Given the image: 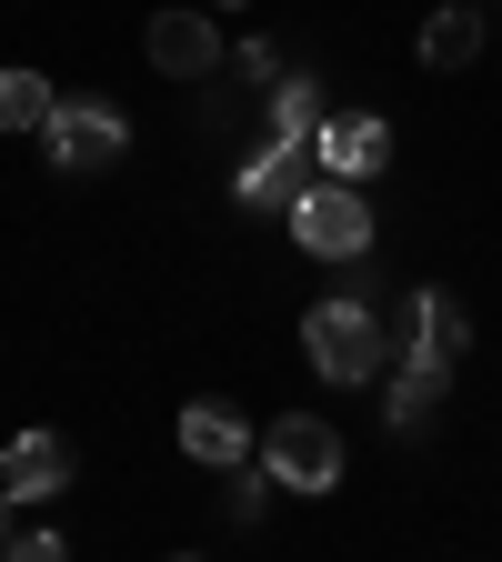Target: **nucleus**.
Masks as SVG:
<instances>
[{
    "label": "nucleus",
    "instance_id": "1",
    "mask_svg": "<svg viewBox=\"0 0 502 562\" xmlns=\"http://www.w3.org/2000/svg\"><path fill=\"white\" fill-rule=\"evenodd\" d=\"M302 351H312V372L342 382V392H352V382H372V372H392V331H382V312H372V302H352V292L302 312Z\"/></svg>",
    "mask_w": 502,
    "mask_h": 562
},
{
    "label": "nucleus",
    "instance_id": "2",
    "mask_svg": "<svg viewBox=\"0 0 502 562\" xmlns=\"http://www.w3.org/2000/svg\"><path fill=\"white\" fill-rule=\"evenodd\" d=\"M41 151H51L60 181H101V171H121V151H131V121H121L101 91H60L51 121H41Z\"/></svg>",
    "mask_w": 502,
    "mask_h": 562
},
{
    "label": "nucleus",
    "instance_id": "3",
    "mask_svg": "<svg viewBox=\"0 0 502 562\" xmlns=\"http://www.w3.org/2000/svg\"><path fill=\"white\" fill-rule=\"evenodd\" d=\"M292 222V241L312 251V261H362L372 251V201H362V181H302V201L281 211Z\"/></svg>",
    "mask_w": 502,
    "mask_h": 562
},
{
    "label": "nucleus",
    "instance_id": "4",
    "mask_svg": "<svg viewBox=\"0 0 502 562\" xmlns=\"http://www.w3.org/2000/svg\"><path fill=\"white\" fill-rule=\"evenodd\" d=\"M261 472L271 492H342V432L322 412H281L261 432Z\"/></svg>",
    "mask_w": 502,
    "mask_h": 562
},
{
    "label": "nucleus",
    "instance_id": "5",
    "mask_svg": "<svg viewBox=\"0 0 502 562\" xmlns=\"http://www.w3.org/2000/svg\"><path fill=\"white\" fill-rule=\"evenodd\" d=\"M392 161V121L382 111H322V131H312V171H332V181H372Z\"/></svg>",
    "mask_w": 502,
    "mask_h": 562
},
{
    "label": "nucleus",
    "instance_id": "6",
    "mask_svg": "<svg viewBox=\"0 0 502 562\" xmlns=\"http://www.w3.org/2000/svg\"><path fill=\"white\" fill-rule=\"evenodd\" d=\"M141 50H152L161 81H211V70H222V31H211V11H152Z\"/></svg>",
    "mask_w": 502,
    "mask_h": 562
},
{
    "label": "nucleus",
    "instance_id": "7",
    "mask_svg": "<svg viewBox=\"0 0 502 562\" xmlns=\"http://www.w3.org/2000/svg\"><path fill=\"white\" fill-rule=\"evenodd\" d=\"M70 472H81V452H70L60 432H11V442H0V482H11L21 503H51V492H70Z\"/></svg>",
    "mask_w": 502,
    "mask_h": 562
},
{
    "label": "nucleus",
    "instance_id": "8",
    "mask_svg": "<svg viewBox=\"0 0 502 562\" xmlns=\"http://www.w3.org/2000/svg\"><path fill=\"white\" fill-rule=\"evenodd\" d=\"M302 161H312L302 140H261V151L232 171V201H242V211H292V201H302Z\"/></svg>",
    "mask_w": 502,
    "mask_h": 562
},
{
    "label": "nucleus",
    "instance_id": "9",
    "mask_svg": "<svg viewBox=\"0 0 502 562\" xmlns=\"http://www.w3.org/2000/svg\"><path fill=\"white\" fill-rule=\"evenodd\" d=\"M181 452L201 472H232V462H252V422L232 402H181Z\"/></svg>",
    "mask_w": 502,
    "mask_h": 562
},
{
    "label": "nucleus",
    "instance_id": "10",
    "mask_svg": "<svg viewBox=\"0 0 502 562\" xmlns=\"http://www.w3.org/2000/svg\"><path fill=\"white\" fill-rule=\"evenodd\" d=\"M402 351L462 362V351H472V322H462V302H453V292H412V302H402Z\"/></svg>",
    "mask_w": 502,
    "mask_h": 562
},
{
    "label": "nucleus",
    "instance_id": "11",
    "mask_svg": "<svg viewBox=\"0 0 502 562\" xmlns=\"http://www.w3.org/2000/svg\"><path fill=\"white\" fill-rule=\"evenodd\" d=\"M443 382H453V362H433V351H402V362H392V432L402 442L443 412Z\"/></svg>",
    "mask_w": 502,
    "mask_h": 562
},
{
    "label": "nucleus",
    "instance_id": "12",
    "mask_svg": "<svg viewBox=\"0 0 502 562\" xmlns=\"http://www.w3.org/2000/svg\"><path fill=\"white\" fill-rule=\"evenodd\" d=\"M412 50H422V70H472L482 60V11H472V0H443Z\"/></svg>",
    "mask_w": 502,
    "mask_h": 562
},
{
    "label": "nucleus",
    "instance_id": "13",
    "mask_svg": "<svg viewBox=\"0 0 502 562\" xmlns=\"http://www.w3.org/2000/svg\"><path fill=\"white\" fill-rule=\"evenodd\" d=\"M312 131H322V81L312 70H281L271 81V140H302L312 151Z\"/></svg>",
    "mask_w": 502,
    "mask_h": 562
},
{
    "label": "nucleus",
    "instance_id": "14",
    "mask_svg": "<svg viewBox=\"0 0 502 562\" xmlns=\"http://www.w3.org/2000/svg\"><path fill=\"white\" fill-rule=\"evenodd\" d=\"M51 81H41V70H0V131H41L51 121Z\"/></svg>",
    "mask_w": 502,
    "mask_h": 562
},
{
    "label": "nucleus",
    "instance_id": "15",
    "mask_svg": "<svg viewBox=\"0 0 502 562\" xmlns=\"http://www.w3.org/2000/svg\"><path fill=\"white\" fill-rule=\"evenodd\" d=\"M31 503H21V492L11 482H0V552H31V562H60V532L51 522H21Z\"/></svg>",
    "mask_w": 502,
    "mask_h": 562
},
{
    "label": "nucleus",
    "instance_id": "16",
    "mask_svg": "<svg viewBox=\"0 0 502 562\" xmlns=\"http://www.w3.org/2000/svg\"><path fill=\"white\" fill-rule=\"evenodd\" d=\"M232 60H242V81H252V91H271V81H281V50H271V41H242Z\"/></svg>",
    "mask_w": 502,
    "mask_h": 562
},
{
    "label": "nucleus",
    "instance_id": "17",
    "mask_svg": "<svg viewBox=\"0 0 502 562\" xmlns=\"http://www.w3.org/2000/svg\"><path fill=\"white\" fill-rule=\"evenodd\" d=\"M211 11H242V0H211Z\"/></svg>",
    "mask_w": 502,
    "mask_h": 562
}]
</instances>
